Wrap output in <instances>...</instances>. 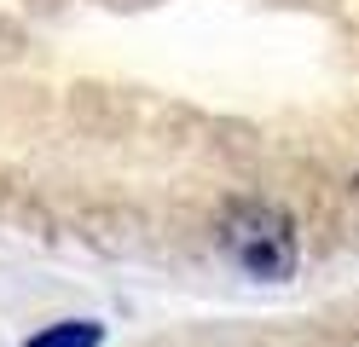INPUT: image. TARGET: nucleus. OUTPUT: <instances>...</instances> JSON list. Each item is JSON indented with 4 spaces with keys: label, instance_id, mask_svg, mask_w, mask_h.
I'll list each match as a JSON object with an SVG mask.
<instances>
[{
    "label": "nucleus",
    "instance_id": "obj_2",
    "mask_svg": "<svg viewBox=\"0 0 359 347\" xmlns=\"http://www.w3.org/2000/svg\"><path fill=\"white\" fill-rule=\"evenodd\" d=\"M99 324L93 318H76V324H58V330H47V336H29L24 347H99Z\"/></svg>",
    "mask_w": 359,
    "mask_h": 347
},
{
    "label": "nucleus",
    "instance_id": "obj_1",
    "mask_svg": "<svg viewBox=\"0 0 359 347\" xmlns=\"http://www.w3.org/2000/svg\"><path fill=\"white\" fill-rule=\"evenodd\" d=\"M220 249L232 254L238 272L266 278V284L296 272V231L273 203H232L220 220Z\"/></svg>",
    "mask_w": 359,
    "mask_h": 347
}]
</instances>
